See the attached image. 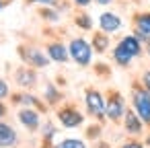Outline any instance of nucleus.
Returning a JSON list of instances; mask_svg holds the SVG:
<instances>
[{
	"instance_id": "nucleus-1",
	"label": "nucleus",
	"mask_w": 150,
	"mask_h": 148,
	"mask_svg": "<svg viewBox=\"0 0 150 148\" xmlns=\"http://www.w3.org/2000/svg\"><path fill=\"white\" fill-rule=\"evenodd\" d=\"M70 56L80 64V66H86L91 62V56H93V50L91 45L84 41V39H74L70 43Z\"/></svg>"
},
{
	"instance_id": "nucleus-2",
	"label": "nucleus",
	"mask_w": 150,
	"mask_h": 148,
	"mask_svg": "<svg viewBox=\"0 0 150 148\" xmlns=\"http://www.w3.org/2000/svg\"><path fill=\"white\" fill-rule=\"evenodd\" d=\"M134 107L140 119L150 123V91H134Z\"/></svg>"
},
{
	"instance_id": "nucleus-3",
	"label": "nucleus",
	"mask_w": 150,
	"mask_h": 148,
	"mask_svg": "<svg viewBox=\"0 0 150 148\" xmlns=\"http://www.w3.org/2000/svg\"><path fill=\"white\" fill-rule=\"evenodd\" d=\"M86 107L93 115L97 117H103L105 115V103H103V97L97 93V91H91L86 93Z\"/></svg>"
},
{
	"instance_id": "nucleus-4",
	"label": "nucleus",
	"mask_w": 150,
	"mask_h": 148,
	"mask_svg": "<svg viewBox=\"0 0 150 148\" xmlns=\"http://www.w3.org/2000/svg\"><path fill=\"white\" fill-rule=\"evenodd\" d=\"M99 25L105 33H115L119 27H121V19L113 13H103L101 19H99Z\"/></svg>"
},
{
	"instance_id": "nucleus-5",
	"label": "nucleus",
	"mask_w": 150,
	"mask_h": 148,
	"mask_svg": "<svg viewBox=\"0 0 150 148\" xmlns=\"http://www.w3.org/2000/svg\"><path fill=\"white\" fill-rule=\"evenodd\" d=\"M123 111H125V107H123V99H121L119 95H113V97L109 99L107 107H105V113L109 115V119H119V117L123 115Z\"/></svg>"
},
{
	"instance_id": "nucleus-6",
	"label": "nucleus",
	"mask_w": 150,
	"mask_h": 148,
	"mask_svg": "<svg viewBox=\"0 0 150 148\" xmlns=\"http://www.w3.org/2000/svg\"><path fill=\"white\" fill-rule=\"evenodd\" d=\"M58 117L64 127H76L78 123H82V115L74 109H62V111H58Z\"/></svg>"
},
{
	"instance_id": "nucleus-7",
	"label": "nucleus",
	"mask_w": 150,
	"mask_h": 148,
	"mask_svg": "<svg viewBox=\"0 0 150 148\" xmlns=\"http://www.w3.org/2000/svg\"><path fill=\"white\" fill-rule=\"evenodd\" d=\"M15 144H17V132L6 123H0V146L8 148V146H15Z\"/></svg>"
},
{
	"instance_id": "nucleus-8",
	"label": "nucleus",
	"mask_w": 150,
	"mask_h": 148,
	"mask_svg": "<svg viewBox=\"0 0 150 148\" xmlns=\"http://www.w3.org/2000/svg\"><path fill=\"white\" fill-rule=\"evenodd\" d=\"M19 119H21V123H25L29 130H37V125H39V115H37L35 111H31V109L19 111Z\"/></svg>"
},
{
	"instance_id": "nucleus-9",
	"label": "nucleus",
	"mask_w": 150,
	"mask_h": 148,
	"mask_svg": "<svg viewBox=\"0 0 150 148\" xmlns=\"http://www.w3.org/2000/svg\"><path fill=\"white\" fill-rule=\"evenodd\" d=\"M47 54H50V58H52L54 62H66V60H68V52H66V47L60 45V43H50V45H47Z\"/></svg>"
},
{
	"instance_id": "nucleus-10",
	"label": "nucleus",
	"mask_w": 150,
	"mask_h": 148,
	"mask_svg": "<svg viewBox=\"0 0 150 148\" xmlns=\"http://www.w3.org/2000/svg\"><path fill=\"white\" fill-rule=\"evenodd\" d=\"M140 115H136L134 111H125V130L129 134H140L142 130V121L138 119Z\"/></svg>"
},
{
	"instance_id": "nucleus-11",
	"label": "nucleus",
	"mask_w": 150,
	"mask_h": 148,
	"mask_svg": "<svg viewBox=\"0 0 150 148\" xmlns=\"http://www.w3.org/2000/svg\"><path fill=\"white\" fill-rule=\"evenodd\" d=\"M113 56H115V62H117V64H121V66L129 64V60L134 58V54H132V52H129V50H127V47H125V45L121 43V41H119V45L115 47Z\"/></svg>"
},
{
	"instance_id": "nucleus-12",
	"label": "nucleus",
	"mask_w": 150,
	"mask_h": 148,
	"mask_svg": "<svg viewBox=\"0 0 150 148\" xmlns=\"http://www.w3.org/2000/svg\"><path fill=\"white\" fill-rule=\"evenodd\" d=\"M136 31L142 37H150V15H140L136 19Z\"/></svg>"
},
{
	"instance_id": "nucleus-13",
	"label": "nucleus",
	"mask_w": 150,
	"mask_h": 148,
	"mask_svg": "<svg viewBox=\"0 0 150 148\" xmlns=\"http://www.w3.org/2000/svg\"><path fill=\"white\" fill-rule=\"evenodd\" d=\"M27 58L31 60L33 66H39V68L47 66V58H45L41 52H37V50H29V52H27Z\"/></svg>"
},
{
	"instance_id": "nucleus-14",
	"label": "nucleus",
	"mask_w": 150,
	"mask_h": 148,
	"mask_svg": "<svg viewBox=\"0 0 150 148\" xmlns=\"http://www.w3.org/2000/svg\"><path fill=\"white\" fill-rule=\"evenodd\" d=\"M121 43H123V45H125V47H127V50L134 54V56H138V54L142 52V47H140V41H138L136 37H123V39H121Z\"/></svg>"
},
{
	"instance_id": "nucleus-15",
	"label": "nucleus",
	"mask_w": 150,
	"mask_h": 148,
	"mask_svg": "<svg viewBox=\"0 0 150 148\" xmlns=\"http://www.w3.org/2000/svg\"><path fill=\"white\" fill-rule=\"evenodd\" d=\"M56 148H86L82 140H74V138H68V140H62Z\"/></svg>"
},
{
	"instance_id": "nucleus-16",
	"label": "nucleus",
	"mask_w": 150,
	"mask_h": 148,
	"mask_svg": "<svg viewBox=\"0 0 150 148\" xmlns=\"http://www.w3.org/2000/svg\"><path fill=\"white\" fill-rule=\"evenodd\" d=\"M19 82L21 84H33L35 82V74L33 72H29V70H19Z\"/></svg>"
},
{
	"instance_id": "nucleus-17",
	"label": "nucleus",
	"mask_w": 150,
	"mask_h": 148,
	"mask_svg": "<svg viewBox=\"0 0 150 148\" xmlns=\"http://www.w3.org/2000/svg\"><path fill=\"white\" fill-rule=\"evenodd\" d=\"M76 23H78V25H82L84 29H91V19H88L86 15H82V17H78V19H76Z\"/></svg>"
},
{
	"instance_id": "nucleus-18",
	"label": "nucleus",
	"mask_w": 150,
	"mask_h": 148,
	"mask_svg": "<svg viewBox=\"0 0 150 148\" xmlns=\"http://www.w3.org/2000/svg\"><path fill=\"white\" fill-rule=\"evenodd\" d=\"M95 43H97V50H99V52H103V50H105V45H107V39L99 35V37H95Z\"/></svg>"
},
{
	"instance_id": "nucleus-19",
	"label": "nucleus",
	"mask_w": 150,
	"mask_h": 148,
	"mask_svg": "<svg viewBox=\"0 0 150 148\" xmlns=\"http://www.w3.org/2000/svg\"><path fill=\"white\" fill-rule=\"evenodd\" d=\"M6 95H8V86H6L4 80H0V99H4Z\"/></svg>"
},
{
	"instance_id": "nucleus-20",
	"label": "nucleus",
	"mask_w": 150,
	"mask_h": 148,
	"mask_svg": "<svg viewBox=\"0 0 150 148\" xmlns=\"http://www.w3.org/2000/svg\"><path fill=\"white\" fill-rule=\"evenodd\" d=\"M45 91H47V93H50V95H47V97H50V101H56V99H58V93H56V91H54V86H47V89H45Z\"/></svg>"
},
{
	"instance_id": "nucleus-21",
	"label": "nucleus",
	"mask_w": 150,
	"mask_h": 148,
	"mask_svg": "<svg viewBox=\"0 0 150 148\" xmlns=\"http://www.w3.org/2000/svg\"><path fill=\"white\" fill-rule=\"evenodd\" d=\"M121 148H144L142 144H138V142H127V144H123Z\"/></svg>"
},
{
	"instance_id": "nucleus-22",
	"label": "nucleus",
	"mask_w": 150,
	"mask_h": 148,
	"mask_svg": "<svg viewBox=\"0 0 150 148\" xmlns=\"http://www.w3.org/2000/svg\"><path fill=\"white\" fill-rule=\"evenodd\" d=\"M144 84H146V89L150 91V70H148V72L144 74Z\"/></svg>"
},
{
	"instance_id": "nucleus-23",
	"label": "nucleus",
	"mask_w": 150,
	"mask_h": 148,
	"mask_svg": "<svg viewBox=\"0 0 150 148\" xmlns=\"http://www.w3.org/2000/svg\"><path fill=\"white\" fill-rule=\"evenodd\" d=\"M31 2H43V4H52L54 0H31Z\"/></svg>"
},
{
	"instance_id": "nucleus-24",
	"label": "nucleus",
	"mask_w": 150,
	"mask_h": 148,
	"mask_svg": "<svg viewBox=\"0 0 150 148\" xmlns=\"http://www.w3.org/2000/svg\"><path fill=\"white\" fill-rule=\"evenodd\" d=\"M76 2H78V4H82V6H86V4L91 2V0H76Z\"/></svg>"
},
{
	"instance_id": "nucleus-25",
	"label": "nucleus",
	"mask_w": 150,
	"mask_h": 148,
	"mask_svg": "<svg viewBox=\"0 0 150 148\" xmlns=\"http://www.w3.org/2000/svg\"><path fill=\"white\" fill-rule=\"evenodd\" d=\"M97 2H99V4H109L111 0H97Z\"/></svg>"
},
{
	"instance_id": "nucleus-26",
	"label": "nucleus",
	"mask_w": 150,
	"mask_h": 148,
	"mask_svg": "<svg viewBox=\"0 0 150 148\" xmlns=\"http://www.w3.org/2000/svg\"><path fill=\"white\" fill-rule=\"evenodd\" d=\"M2 115H4V107H2V105H0V117H2Z\"/></svg>"
},
{
	"instance_id": "nucleus-27",
	"label": "nucleus",
	"mask_w": 150,
	"mask_h": 148,
	"mask_svg": "<svg viewBox=\"0 0 150 148\" xmlns=\"http://www.w3.org/2000/svg\"><path fill=\"white\" fill-rule=\"evenodd\" d=\"M148 52H150V43H148Z\"/></svg>"
},
{
	"instance_id": "nucleus-28",
	"label": "nucleus",
	"mask_w": 150,
	"mask_h": 148,
	"mask_svg": "<svg viewBox=\"0 0 150 148\" xmlns=\"http://www.w3.org/2000/svg\"><path fill=\"white\" fill-rule=\"evenodd\" d=\"M0 6H2V4H0Z\"/></svg>"
}]
</instances>
